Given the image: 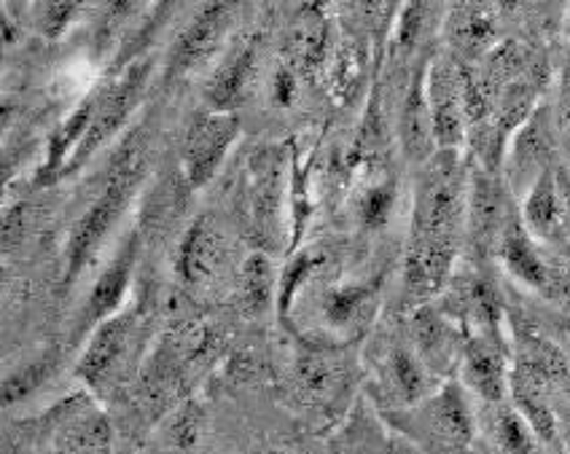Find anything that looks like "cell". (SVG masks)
<instances>
[{"label":"cell","instance_id":"obj_1","mask_svg":"<svg viewBox=\"0 0 570 454\" xmlns=\"http://www.w3.org/2000/svg\"><path fill=\"white\" fill-rule=\"evenodd\" d=\"M471 178L458 151H439L425 161L414 194L412 243L406 250V288L431 296L442 288L455 261L463 220L469 218Z\"/></svg>","mask_w":570,"mask_h":454},{"label":"cell","instance_id":"obj_2","mask_svg":"<svg viewBox=\"0 0 570 454\" xmlns=\"http://www.w3.org/2000/svg\"><path fill=\"white\" fill-rule=\"evenodd\" d=\"M142 172H146V140L140 135H132L127 146L116 154L108 170L106 188L100 197L95 199L92 207L83 213V218L76 224L73 235L68 243V280H73L79 272L87 267L89 258L100 248L111 226L119 220L129 197H132L135 186L140 184Z\"/></svg>","mask_w":570,"mask_h":454},{"label":"cell","instance_id":"obj_3","mask_svg":"<svg viewBox=\"0 0 570 454\" xmlns=\"http://www.w3.org/2000/svg\"><path fill=\"white\" fill-rule=\"evenodd\" d=\"M425 95L431 106L433 138L442 151H458L465 135L463 65L436 57L425 73Z\"/></svg>","mask_w":570,"mask_h":454},{"label":"cell","instance_id":"obj_4","mask_svg":"<svg viewBox=\"0 0 570 454\" xmlns=\"http://www.w3.org/2000/svg\"><path fill=\"white\" fill-rule=\"evenodd\" d=\"M239 135V119L235 114H205L194 119L186 135L184 146V167L186 180L191 188L205 186L222 165L226 151Z\"/></svg>","mask_w":570,"mask_h":454},{"label":"cell","instance_id":"obj_5","mask_svg":"<svg viewBox=\"0 0 570 454\" xmlns=\"http://www.w3.org/2000/svg\"><path fill=\"white\" fill-rule=\"evenodd\" d=\"M148 70H151V65L148 62L135 65L132 70H127L125 79L116 81V87L108 89V95L102 97L100 108L95 110V119L92 125H89L87 138L81 140L79 151H76V157L70 159V170H76V167L83 165V161L92 157L102 142L111 138L116 129L125 125L127 116L132 114L135 106H138L142 87H146L148 81Z\"/></svg>","mask_w":570,"mask_h":454},{"label":"cell","instance_id":"obj_6","mask_svg":"<svg viewBox=\"0 0 570 454\" xmlns=\"http://www.w3.org/2000/svg\"><path fill=\"white\" fill-rule=\"evenodd\" d=\"M423 420L431 438L446 452H463L474 441V412L455 385H446L442 393L425 401Z\"/></svg>","mask_w":570,"mask_h":454},{"label":"cell","instance_id":"obj_7","mask_svg":"<svg viewBox=\"0 0 570 454\" xmlns=\"http://www.w3.org/2000/svg\"><path fill=\"white\" fill-rule=\"evenodd\" d=\"M463 379L488 404H503L509 391L507 353L495 336H474L463 347Z\"/></svg>","mask_w":570,"mask_h":454},{"label":"cell","instance_id":"obj_8","mask_svg":"<svg viewBox=\"0 0 570 454\" xmlns=\"http://www.w3.org/2000/svg\"><path fill=\"white\" fill-rule=\"evenodd\" d=\"M232 22V6L213 3L205 6L194 22L180 32L178 43L173 49V70L175 73H186V70L199 68V65L210 60L222 47L226 30Z\"/></svg>","mask_w":570,"mask_h":454},{"label":"cell","instance_id":"obj_9","mask_svg":"<svg viewBox=\"0 0 570 454\" xmlns=\"http://www.w3.org/2000/svg\"><path fill=\"white\" fill-rule=\"evenodd\" d=\"M511 220L507 194L490 170L471 175L469 188V231L476 245L501 243L503 229Z\"/></svg>","mask_w":570,"mask_h":454},{"label":"cell","instance_id":"obj_10","mask_svg":"<svg viewBox=\"0 0 570 454\" xmlns=\"http://www.w3.org/2000/svg\"><path fill=\"white\" fill-rule=\"evenodd\" d=\"M129 334H132V317L129 315L108 317L106 323H100L79 363V374L87 379V385L102 387L111 379L127 353Z\"/></svg>","mask_w":570,"mask_h":454},{"label":"cell","instance_id":"obj_11","mask_svg":"<svg viewBox=\"0 0 570 454\" xmlns=\"http://www.w3.org/2000/svg\"><path fill=\"white\" fill-rule=\"evenodd\" d=\"M224 235L218 229L216 218L199 216L191 224L189 235L184 237V245H180L178 269L186 283L203 285L216 275L218 267L224 264Z\"/></svg>","mask_w":570,"mask_h":454},{"label":"cell","instance_id":"obj_12","mask_svg":"<svg viewBox=\"0 0 570 454\" xmlns=\"http://www.w3.org/2000/svg\"><path fill=\"white\" fill-rule=\"evenodd\" d=\"M401 146H404L406 157L414 161H428L433 157V121L431 106H428L425 95V70L420 68L410 83V92L404 97V108H401Z\"/></svg>","mask_w":570,"mask_h":454},{"label":"cell","instance_id":"obj_13","mask_svg":"<svg viewBox=\"0 0 570 454\" xmlns=\"http://www.w3.org/2000/svg\"><path fill=\"white\" fill-rule=\"evenodd\" d=\"M446 32H450V41L458 55L479 57L490 51L495 41V17H492L490 6H455V11L446 19Z\"/></svg>","mask_w":570,"mask_h":454},{"label":"cell","instance_id":"obj_14","mask_svg":"<svg viewBox=\"0 0 570 454\" xmlns=\"http://www.w3.org/2000/svg\"><path fill=\"white\" fill-rule=\"evenodd\" d=\"M256 62H258V43L250 41L245 43V47H239L235 55H232L229 60L216 70L210 87H207V100H210V106L216 108L218 114H226V110L243 97V92L248 89V83L256 73Z\"/></svg>","mask_w":570,"mask_h":454},{"label":"cell","instance_id":"obj_15","mask_svg":"<svg viewBox=\"0 0 570 454\" xmlns=\"http://www.w3.org/2000/svg\"><path fill=\"white\" fill-rule=\"evenodd\" d=\"M250 218L258 231H264L277 216V194H281V154L258 151L250 159Z\"/></svg>","mask_w":570,"mask_h":454},{"label":"cell","instance_id":"obj_16","mask_svg":"<svg viewBox=\"0 0 570 454\" xmlns=\"http://www.w3.org/2000/svg\"><path fill=\"white\" fill-rule=\"evenodd\" d=\"M382 382H385V391L391 393L396 406L423 404V398L428 395V372L423 366V358H414L410 349L404 347L393 349L387 355Z\"/></svg>","mask_w":570,"mask_h":454},{"label":"cell","instance_id":"obj_17","mask_svg":"<svg viewBox=\"0 0 570 454\" xmlns=\"http://www.w3.org/2000/svg\"><path fill=\"white\" fill-rule=\"evenodd\" d=\"M498 245H501V256L503 261H507V267L514 272L520 280H524L528 285H535V288H547L549 269L547 264L541 261L539 253H535L533 243H530L524 220L511 216L507 229H503L501 243Z\"/></svg>","mask_w":570,"mask_h":454},{"label":"cell","instance_id":"obj_18","mask_svg":"<svg viewBox=\"0 0 570 454\" xmlns=\"http://www.w3.org/2000/svg\"><path fill=\"white\" fill-rule=\"evenodd\" d=\"M135 256H138V243H135L132 237L125 248H121L119 256L114 258L111 267L102 272L100 280L95 283L92 296H89V307H87L89 320H102V317H108L116 307H119L121 296H125L127 290L129 275H132Z\"/></svg>","mask_w":570,"mask_h":454},{"label":"cell","instance_id":"obj_19","mask_svg":"<svg viewBox=\"0 0 570 454\" xmlns=\"http://www.w3.org/2000/svg\"><path fill=\"white\" fill-rule=\"evenodd\" d=\"M95 110L97 106L92 100L83 102L81 108H76L73 114L65 119V125H60L55 135H51L49 140V154H47V165H43V172H41V184H51V180H57L62 175V165L65 159H73L76 151H79L81 140L87 138L89 132V125H92L95 119Z\"/></svg>","mask_w":570,"mask_h":454},{"label":"cell","instance_id":"obj_20","mask_svg":"<svg viewBox=\"0 0 570 454\" xmlns=\"http://www.w3.org/2000/svg\"><path fill=\"white\" fill-rule=\"evenodd\" d=\"M57 454H114L111 425L100 412L79 414L57 436Z\"/></svg>","mask_w":570,"mask_h":454},{"label":"cell","instance_id":"obj_21","mask_svg":"<svg viewBox=\"0 0 570 454\" xmlns=\"http://www.w3.org/2000/svg\"><path fill=\"white\" fill-rule=\"evenodd\" d=\"M562 220V205L560 194H557L554 178L549 172H543L541 178H535V184L530 186L528 205H524V226L535 235H552Z\"/></svg>","mask_w":570,"mask_h":454},{"label":"cell","instance_id":"obj_22","mask_svg":"<svg viewBox=\"0 0 570 454\" xmlns=\"http://www.w3.org/2000/svg\"><path fill=\"white\" fill-rule=\"evenodd\" d=\"M272 290H275V275H272L267 256L256 253V256H250L245 261L243 272H239V304L254 315L264 313L272 304Z\"/></svg>","mask_w":570,"mask_h":454},{"label":"cell","instance_id":"obj_23","mask_svg":"<svg viewBox=\"0 0 570 454\" xmlns=\"http://www.w3.org/2000/svg\"><path fill=\"white\" fill-rule=\"evenodd\" d=\"M492 436L503 454H535L539 450V436L528 420L517 408H503L501 404L492 414Z\"/></svg>","mask_w":570,"mask_h":454},{"label":"cell","instance_id":"obj_24","mask_svg":"<svg viewBox=\"0 0 570 454\" xmlns=\"http://www.w3.org/2000/svg\"><path fill=\"white\" fill-rule=\"evenodd\" d=\"M340 368L334 366L332 358L326 355H302L296 361V382H299L302 393H307L315 401H328L340 391Z\"/></svg>","mask_w":570,"mask_h":454},{"label":"cell","instance_id":"obj_25","mask_svg":"<svg viewBox=\"0 0 570 454\" xmlns=\"http://www.w3.org/2000/svg\"><path fill=\"white\" fill-rule=\"evenodd\" d=\"M414 339H417L420 355H423L428 366H436V363L452 355L450 330H446L444 320H439V315H433L431 309H423L417 320H414Z\"/></svg>","mask_w":570,"mask_h":454},{"label":"cell","instance_id":"obj_26","mask_svg":"<svg viewBox=\"0 0 570 454\" xmlns=\"http://www.w3.org/2000/svg\"><path fill=\"white\" fill-rule=\"evenodd\" d=\"M205 425V412L194 401H186L178 412L173 414L170 425H167V438H170L173 450H194L199 436H203Z\"/></svg>","mask_w":570,"mask_h":454},{"label":"cell","instance_id":"obj_27","mask_svg":"<svg viewBox=\"0 0 570 454\" xmlns=\"http://www.w3.org/2000/svg\"><path fill=\"white\" fill-rule=\"evenodd\" d=\"M49 368H51V361L41 358L36 363H28V366H22L19 372L6 376L3 379V404L14 406V404H22L24 398H30V395L43 385V379L49 376Z\"/></svg>","mask_w":570,"mask_h":454},{"label":"cell","instance_id":"obj_28","mask_svg":"<svg viewBox=\"0 0 570 454\" xmlns=\"http://www.w3.org/2000/svg\"><path fill=\"white\" fill-rule=\"evenodd\" d=\"M549 154V142H547V129L539 119L530 121L528 127L522 129L520 138L514 142V167L520 172L533 170L539 167Z\"/></svg>","mask_w":570,"mask_h":454},{"label":"cell","instance_id":"obj_29","mask_svg":"<svg viewBox=\"0 0 570 454\" xmlns=\"http://www.w3.org/2000/svg\"><path fill=\"white\" fill-rule=\"evenodd\" d=\"M393 210V186L391 184H380L374 188H368L361 199V218L368 229H377V226L385 224L391 218Z\"/></svg>","mask_w":570,"mask_h":454},{"label":"cell","instance_id":"obj_30","mask_svg":"<svg viewBox=\"0 0 570 454\" xmlns=\"http://www.w3.org/2000/svg\"><path fill=\"white\" fill-rule=\"evenodd\" d=\"M321 261H323L321 253H317V256L315 253H302L296 261H291V267L285 269L283 283H281V313H288V304H291V298H294L296 288L307 280L309 272H313Z\"/></svg>","mask_w":570,"mask_h":454},{"label":"cell","instance_id":"obj_31","mask_svg":"<svg viewBox=\"0 0 570 454\" xmlns=\"http://www.w3.org/2000/svg\"><path fill=\"white\" fill-rule=\"evenodd\" d=\"M368 296V288H342V290H334V294H328L326 298V315L328 320L334 323H347L353 320V315L358 313L361 304L366 302Z\"/></svg>","mask_w":570,"mask_h":454},{"label":"cell","instance_id":"obj_32","mask_svg":"<svg viewBox=\"0 0 570 454\" xmlns=\"http://www.w3.org/2000/svg\"><path fill=\"white\" fill-rule=\"evenodd\" d=\"M364 55H361L358 47H345L340 51V65H336V79H334V89L336 97H350L355 92L361 79V62Z\"/></svg>","mask_w":570,"mask_h":454},{"label":"cell","instance_id":"obj_33","mask_svg":"<svg viewBox=\"0 0 570 454\" xmlns=\"http://www.w3.org/2000/svg\"><path fill=\"white\" fill-rule=\"evenodd\" d=\"M76 11H79V6L76 3H43L41 6L43 32H47L49 38H57L70 22H73Z\"/></svg>","mask_w":570,"mask_h":454},{"label":"cell","instance_id":"obj_34","mask_svg":"<svg viewBox=\"0 0 570 454\" xmlns=\"http://www.w3.org/2000/svg\"><path fill=\"white\" fill-rule=\"evenodd\" d=\"M294 92H296V76L291 68H281L275 76V89H272V95H275V100L281 102V106H291V100H294Z\"/></svg>","mask_w":570,"mask_h":454},{"label":"cell","instance_id":"obj_35","mask_svg":"<svg viewBox=\"0 0 570 454\" xmlns=\"http://www.w3.org/2000/svg\"><path fill=\"white\" fill-rule=\"evenodd\" d=\"M275 454H285V452H275Z\"/></svg>","mask_w":570,"mask_h":454}]
</instances>
